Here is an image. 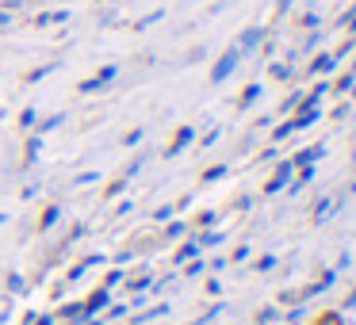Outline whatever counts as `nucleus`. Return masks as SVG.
Listing matches in <instances>:
<instances>
[{
    "mask_svg": "<svg viewBox=\"0 0 356 325\" xmlns=\"http://www.w3.org/2000/svg\"><path fill=\"white\" fill-rule=\"evenodd\" d=\"M310 325H345V317H341L337 310H325V314H318Z\"/></svg>",
    "mask_w": 356,
    "mask_h": 325,
    "instance_id": "obj_1",
    "label": "nucleus"
}]
</instances>
